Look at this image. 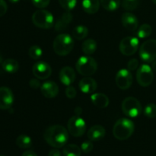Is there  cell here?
<instances>
[{"instance_id":"1","label":"cell","mask_w":156,"mask_h":156,"mask_svg":"<svg viewBox=\"0 0 156 156\" xmlns=\"http://www.w3.org/2000/svg\"><path fill=\"white\" fill-rule=\"evenodd\" d=\"M44 138L50 146L59 149L66 145L69 133L62 125H53L46 129L44 133Z\"/></svg>"},{"instance_id":"2","label":"cell","mask_w":156,"mask_h":156,"mask_svg":"<svg viewBox=\"0 0 156 156\" xmlns=\"http://www.w3.org/2000/svg\"><path fill=\"white\" fill-rule=\"evenodd\" d=\"M134 129L135 126L132 120L127 118H121L114 124L113 134L117 140H126L133 135Z\"/></svg>"},{"instance_id":"3","label":"cell","mask_w":156,"mask_h":156,"mask_svg":"<svg viewBox=\"0 0 156 156\" xmlns=\"http://www.w3.org/2000/svg\"><path fill=\"white\" fill-rule=\"evenodd\" d=\"M74 47V41L68 34H61L53 41V48L55 53L60 56L69 54Z\"/></svg>"},{"instance_id":"4","label":"cell","mask_w":156,"mask_h":156,"mask_svg":"<svg viewBox=\"0 0 156 156\" xmlns=\"http://www.w3.org/2000/svg\"><path fill=\"white\" fill-rule=\"evenodd\" d=\"M76 68L78 73L83 76H91L96 73L98 69V63L91 56H81L77 60Z\"/></svg>"},{"instance_id":"5","label":"cell","mask_w":156,"mask_h":156,"mask_svg":"<svg viewBox=\"0 0 156 156\" xmlns=\"http://www.w3.org/2000/svg\"><path fill=\"white\" fill-rule=\"evenodd\" d=\"M32 22L41 29H50L54 25V18L49 11L40 9L32 15Z\"/></svg>"},{"instance_id":"6","label":"cell","mask_w":156,"mask_h":156,"mask_svg":"<svg viewBox=\"0 0 156 156\" xmlns=\"http://www.w3.org/2000/svg\"><path fill=\"white\" fill-rule=\"evenodd\" d=\"M121 109L127 117H137L142 112V105L136 98L127 97L122 102Z\"/></svg>"},{"instance_id":"7","label":"cell","mask_w":156,"mask_h":156,"mask_svg":"<svg viewBox=\"0 0 156 156\" xmlns=\"http://www.w3.org/2000/svg\"><path fill=\"white\" fill-rule=\"evenodd\" d=\"M140 57L146 62H152L156 59V40L145 41L140 47Z\"/></svg>"},{"instance_id":"8","label":"cell","mask_w":156,"mask_h":156,"mask_svg":"<svg viewBox=\"0 0 156 156\" xmlns=\"http://www.w3.org/2000/svg\"><path fill=\"white\" fill-rule=\"evenodd\" d=\"M154 79L153 69L147 64H143L137 69L136 80L142 87H148L152 83Z\"/></svg>"},{"instance_id":"9","label":"cell","mask_w":156,"mask_h":156,"mask_svg":"<svg viewBox=\"0 0 156 156\" xmlns=\"http://www.w3.org/2000/svg\"><path fill=\"white\" fill-rule=\"evenodd\" d=\"M68 131L72 136L75 137H80L83 136L86 129L85 121L79 116L76 115L69 120L67 125Z\"/></svg>"},{"instance_id":"10","label":"cell","mask_w":156,"mask_h":156,"mask_svg":"<svg viewBox=\"0 0 156 156\" xmlns=\"http://www.w3.org/2000/svg\"><path fill=\"white\" fill-rule=\"evenodd\" d=\"M139 39L135 37H126L120 43L119 49L120 53L124 56H132L135 54L139 49Z\"/></svg>"},{"instance_id":"11","label":"cell","mask_w":156,"mask_h":156,"mask_svg":"<svg viewBox=\"0 0 156 156\" xmlns=\"http://www.w3.org/2000/svg\"><path fill=\"white\" fill-rule=\"evenodd\" d=\"M133 78L129 69H122L117 72L115 77V82L117 87L121 90L128 89L132 85Z\"/></svg>"},{"instance_id":"12","label":"cell","mask_w":156,"mask_h":156,"mask_svg":"<svg viewBox=\"0 0 156 156\" xmlns=\"http://www.w3.org/2000/svg\"><path fill=\"white\" fill-rule=\"evenodd\" d=\"M32 72H33L34 76L37 79L45 80L51 76L52 69L50 66L47 62L39 61L34 65L33 68H32Z\"/></svg>"},{"instance_id":"13","label":"cell","mask_w":156,"mask_h":156,"mask_svg":"<svg viewBox=\"0 0 156 156\" xmlns=\"http://www.w3.org/2000/svg\"><path fill=\"white\" fill-rule=\"evenodd\" d=\"M14 102V94L8 87H0V110L11 108Z\"/></svg>"},{"instance_id":"14","label":"cell","mask_w":156,"mask_h":156,"mask_svg":"<svg viewBox=\"0 0 156 156\" xmlns=\"http://www.w3.org/2000/svg\"><path fill=\"white\" fill-rule=\"evenodd\" d=\"M41 91L47 98H53L59 93V87L57 84L52 81H47L41 86Z\"/></svg>"},{"instance_id":"15","label":"cell","mask_w":156,"mask_h":156,"mask_svg":"<svg viewBox=\"0 0 156 156\" xmlns=\"http://www.w3.org/2000/svg\"><path fill=\"white\" fill-rule=\"evenodd\" d=\"M121 22L123 27L128 30L134 31L138 29L139 21L135 15L130 12H125L121 17Z\"/></svg>"},{"instance_id":"16","label":"cell","mask_w":156,"mask_h":156,"mask_svg":"<svg viewBox=\"0 0 156 156\" xmlns=\"http://www.w3.org/2000/svg\"><path fill=\"white\" fill-rule=\"evenodd\" d=\"M59 81L62 84L69 86L71 85L76 80V73L74 69L70 66H65L62 68L59 72Z\"/></svg>"},{"instance_id":"17","label":"cell","mask_w":156,"mask_h":156,"mask_svg":"<svg viewBox=\"0 0 156 156\" xmlns=\"http://www.w3.org/2000/svg\"><path fill=\"white\" fill-rule=\"evenodd\" d=\"M79 86L81 91L85 94H92L98 88L96 81L89 76H85V78L81 79Z\"/></svg>"},{"instance_id":"18","label":"cell","mask_w":156,"mask_h":156,"mask_svg":"<svg viewBox=\"0 0 156 156\" xmlns=\"http://www.w3.org/2000/svg\"><path fill=\"white\" fill-rule=\"evenodd\" d=\"M73 16L70 12H66L62 15V16L58 19L55 24V30L56 31H63L65 30L69 25L70 24L71 21H73Z\"/></svg>"},{"instance_id":"19","label":"cell","mask_w":156,"mask_h":156,"mask_svg":"<svg viewBox=\"0 0 156 156\" xmlns=\"http://www.w3.org/2000/svg\"><path fill=\"white\" fill-rule=\"evenodd\" d=\"M105 134L106 130L103 126L101 125H94L90 128L87 136L91 141H99L105 136Z\"/></svg>"},{"instance_id":"20","label":"cell","mask_w":156,"mask_h":156,"mask_svg":"<svg viewBox=\"0 0 156 156\" xmlns=\"http://www.w3.org/2000/svg\"><path fill=\"white\" fill-rule=\"evenodd\" d=\"M93 105L98 108H105L109 105V98L108 96L102 93H95L91 96Z\"/></svg>"},{"instance_id":"21","label":"cell","mask_w":156,"mask_h":156,"mask_svg":"<svg viewBox=\"0 0 156 156\" xmlns=\"http://www.w3.org/2000/svg\"><path fill=\"white\" fill-rule=\"evenodd\" d=\"M100 0H83L82 8L86 13L93 15L98 12L100 8Z\"/></svg>"},{"instance_id":"22","label":"cell","mask_w":156,"mask_h":156,"mask_svg":"<svg viewBox=\"0 0 156 156\" xmlns=\"http://www.w3.org/2000/svg\"><path fill=\"white\" fill-rule=\"evenodd\" d=\"M3 70L8 73H15L19 69V64L18 61L14 59H7L2 63Z\"/></svg>"},{"instance_id":"23","label":"cell","mask_w":156,"mask_h":156,"mask_svg":"<svg viewBox=\"0 0 156 156\" xmlns=\"http://www.w3.org/2000/svg\"><path fill=\"white\" fill-rule=\"evenodd\" d=\"M98 44L93 39H88L83 42L82 45V52L85 55H91L97 50Z\"/></svg>"},{"instance_id":"24","label":"cell","mask_w":156,"mask_h":156,"mask_svg":"<svg viewBox=\"0 0 156 156\" xmlns=\"http://www.w3.org/2000/svg\"><path fill=\"white\" fill-rule=\"evenodd\" d=\"M82 149L75 144L66 145L62 149V155L64 156H81Z\"/></svg>"},{"instance_id":"25","label":"cell","mask_w":156,"mask_h":156,"mask_svg":"<svg viewBox=\"0 0 156 156\" xmlns=\"http://www.w3.org/2000/svg\"><path fill=\"white\" fill-rule=\"evenodd\" d=\"M88 27L84 25H79L74 27L72 31V35L76 40H83L88 36Z\"/></svg>"},{"instance_id":"26","label":"cell","mask_w":156,"mask_h":156,"mask_svg":"<svg viewBox=\"0 0 156 156\" xmlns=\"http://www.w3.org/2000/svg\"><path fill=\"white\" fill-rule=\"evenodd\" d=\"M16 145L21 149H29L32 146L31 138L24 134L18 136L16 139Z\"/></svg>"},{"instance_id":"27","label":"cell","mask_w":156,"mask_h":156,"mask_svg":"<svg viewBox=\"0 0 156 156\" xmlns=\"http://www.w3.org/2000/svg\"><path fill=\"white\" fill-rule=\"evenodd\" d=\"M100 2L102 7L109 12L116 11L120 5V0H100Z\"/></svg>"},{"instance_id":"28","label":"cell","mask_w":156,"mask_h":156,"mask_svg":"<svg viewBox=\"0 0 156 156\" xmlns=\"http://www.w3.org/2000/svg\"><path fill=\"white\" fill-rule=\"evenodd\" d=\"M152 32V28L149 24H143L140 26L137 30V36L141 39L149 37Z\"/></svg>"},{"instance_id":"29","label":"cell","mask_w":156,"mask_h":156,"mask_svg":"<svg viewBox=\"0 0 156 156\" xmlns=\"http://www.w3.org/2000/svg\"><path fill=\"white\" fill-rule=\"evenodd\" d=\"M28 54L29 56H30L31 59L37 60V59H39L42 56L43 50L39 46L34 45L31 46V47H30V49H29Z\"/></svg>"},{"instance_id":"30","label":"cell","mask_w":156,"mask_h":156,"mask_svg":"<svg viewBox=\"0 0 156 156\" xmlns=\"http://www.w3.org/2000/svg\"><path fill=\"white\" fill-rule=\"evenodd\" d=\"M140 1L139 0H123L122 6L126 11L135 10L139 5Z\"/></svg>"},{"instance_id":"31","label":"cell","mask_w":156,"mask_h":156,"mask_svg":"<svg viewBox=\"0 0 156 156\" xmlns=\"http://www.w3.org/2000/svg\"><path fill=\"white\" fill-rule=\"evenodd\" d=\"M61 7L67 12L73 10L76 5L77 0H59Z\"/></svg>"},{"instance_id":"32","label":"cell","mask_w":156,"mask_h":156,"mask_svg":"<svg viewBox=\"0 0 156 156\" xmlns=\"http://www.w3.org/2000/svg\"><path fill=\"white\" fill-rule=\"evenodd\" d=\"M144 114L149 118H155L156 117V105L155 104H149L144 108Z\"/></svg>"},{"instance_id":"33","label":"cell","mask_w":156,"mask_h":156,"mask_svg":"<svg viewBox=\"0 0 156 156\" xmlns=\"http://www.w3.org/2000/svg\"><path fill=\"white\" fill-rule=\"evenodd\" d=\"M93 148H94V146H93V143H91V141H85L84 143H82V146H81V149H82V152L84 153H89L91 151L93 150Z\"/></svg>"},{"instance_id":"34","label":"cell","mask_w":156,"mask_h":156,"mask_svg":"<svg viewBox=\"0 0 156 156\" xmlns=\"http://www.w3.org/2000/svg\"><path fill=\"white\" fill-rule=\"evenodd\" d=\"M31 2L35 7L38 9H44L49 5L50 0H31Z\"/></svg>"},{"instance_id":"35","label":"cell","mask_w":156,"mask_h":156,"mask_svg":"<svg viewBox=\"0 0 156 156\" xmlns=\"http://www.w3.org/2000/svg\"><path fill=\"white\" fill-rule=\"evenodd\" d=\"M76 94H77V91H76V88L74 87L71 86V85H69L66 88V97L68 98H75L76 96Z\"/></svg>"},{"instance_id":"36","label":"cell","mask_w":156,"mask_h":156,"mask_svg":"<svg viewBox=\"0 0 156 156\" xmlns=\"http://www.w3.org/2000/svg\"><path fill=\"white\" fill-rule=\"evenodd\" d=\"M139 66V61L136 59H129V62H127V68L129 71H134Z\"/></svg>"},{"instance_id":"37","label":"cell","mask_w":156,"mask_h":156,"mask_svg":"<svg viewBox=\"0 0 156 156\" xmlns=\"http://www.w3.org/2000/svg\"><path fill=\"white\" fill-rule=\"evenodd\" d=\"M8 5L5 0H0V17H2L7 12Z\"/></svg>"},{"instance_id":"38","label":"cell","mask_w":156,"mask_h":156,"mask_svg":"<svg viewBox=\"0 0 156 156\" xmlns=\"http://www.w3.org/2000/svg\"><path fill=\"white\" fill-rule=\"evenodd\" d=\"M29 85H30V88H33V89H37V88H38L41 86V83H40V82L36 78V79H30V82H29Z\"/></svg>"},{"instance_id":"39","label":"cell","mask_w":156,"mask_h":156,"mask_svg":"<svg viewBox=\"0 0 156 156\" xmlns=\"http://www.w3.org/2000/svg\"><path fill=\"white\" fill-rule=\"evenodd\" d=\"M48 156H62V154H61L60 151L58 150V149L54 148L49 152Z\"/></svg>"},{"instance_id":"40","label":"cell","mask_w":156,"mask_h":156,"mask_svg":"<svg viewBox=\"0 0 156 156\" xmlns=\"http://www.w3.org/2000/svg\"><path fill=\"white\" fill-rule=\"evenodd\" d=\"M21 156H37V155L34 151L27 150V151H25L24 152H23L22 155Z\"/></svg>"},{"instance_id":"41","label":"cell","mask_w":156,"mask_h":156,"mask_svg":"<svg viewBox=\"0 0 156 156\" xmlns=\"http://www.w3.org/2000/svg\"><path fill=\"white\" fill-rule=\"evenodd\" d=\"M81 113H82V109H81V108H76V110H75V114H76V115L79 116V114H81Z\"/></svg>"},{"instance_id":"42","label":"cell","mask_w":156,"mask_h":156,"mask_svg":"<svg viewBox=\"0 0 156 156\" xmlns=\"http://www.w3.org/2000/svg\"><path fill=\"white\" fill-rule=\"evenodd\" d=\"M152 69H153V71H155L156 73V60L154 61L153 63H152Z\"/></svg>"},{"instance_id":"43","label":"cell","mask_w":156,"mask_h":156,"mask_svg":"<svg viewBox=\"0 0 156 156\" xmlns=\"http://www.w3.org/2000/svg\"><path fill=\"white\" fill-rule=\"evenodd\" d=\"M9 1L12 3H16L18 2H19V0H9Z\"/></svg>"},{"instance_id":"44","label":"cell","mask_w":156,"mask_h":156,"mask_svg":"<svg viewBox=\"0 0 156 156\" xmlns=\"http://www.w3.org/2000/svg\"><path fill=\"white\" fill-rule=\"evenodd\" d=\"M2 59H2V55L0 54V64L2 63V62H3Z\"/></svg>"},{"instance_id":"45","label":"cell","mask_w":156,"mask_h":156,"mask_svg":"<svg viewBox=\"0 0 156 156\" xmlns=\"http://www.w3.org/2000/svg\"><path fill=\"white\" fill-rule=\"evenodd\" d=\"M152 2H153L154 4H155V5H156V0H152Z\"/></svg>"},{"instance_id":"46","label":"cell","mask_w":156,"mask_h":156,"mask_svg":"<svg viewBox=\"0 0 156 156\" xmlns=\"http://www.w3.org/2000/svg\"><path fill=\"white\" fill-rule=\"evenodd\" d=\"M0 156H5V155H0Z\"/></svg>"}]
</instances>
